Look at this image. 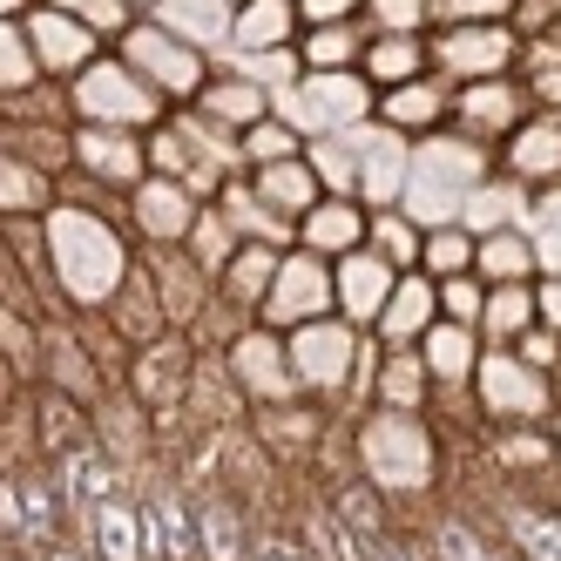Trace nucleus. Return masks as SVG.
<instances>
[{
	"label": "nucleus",
	"mask_w": 561,
	"mask_h": 561,
	"mask_svg": "<svg viewBox=\"0 0 561 561\" xmlns=\"http://www.w3.org/2000/svg\"><path fill=\"white\" fill-rule=\"evenodd\" d=\"M48 251H55L61 285H68L75 298H89V305H108L115 285H123V271H129L123 244H115V230H108L102 217H89V210H55Z\"/></svg>",
	"instance_id": "f257e3e1"
},
{
	"label": "nucleus",
	"mask_w": 561,
	"mask_h": 561,
	"mask_svg": "<svg viewBox=\"0 0 561 561\" xmlns=\"http://www.w3.org/2000/svg\"><path fill=\"white\" fill-rule=\"evenodd\" d=\"M115 61H123L136 82H149L163 102H190L196 89L210 82V55L190 48L183 34H170L163 21H129L123 27V55H115Z\"/></svg>",
	"instance_id": "f03ea898"
},
{
	"label": "nucleus",
	"mask_w": 561,
	"mask_h": 561,
	"mask_svg": "<svg viewBox=\"0 0 561 561\" xmlns=\"http://www.w3.org/2000/svg\"><path fill=\"white\" fill-rule=\"evenodd\" d=\"M426 55L454 82H494V75H507L520 61V42H514L507 21H447L426 42Z\"/></svg>",
	"instance_id": "7ed1b4c3"
},
{
	"label": "nucleus",
	"mask_w": 561,
	"mask_h": 561,
	"mask_svg": "<svg viewBox=\"0 0 561 561\" xmlns=\"http://www.w3.org/2000/svg\"><path fill=\"white\" fill-rule=\"evenodd\" d=\"M291 108H298V115H291L298 129L345 136V129L366 123V115H373L379 102H373V89H366V75H352V68H332V75L305 68V82H298V102H291Z\"/></svg>",
	"instance_id": "20e7f679"
},
{
	"label": "nucleus",
	"mask_w": 561,
	"mask_h": 561,
	"mask_svg": "<svg viewBox=\"0 0 561 561\" xmlns=\"http://www.w3.org/2000/svg\"><path fill=\"white\" fill-rule=\"evenodd\" d=\"M75 108H82L89 123L136 129V123H149V115L163 108V95H156L149 82H136L123 61H89L82 75H75Z\"/></svg>",
	"instance_id": "39448f33"
},
{
	"label": "nucleus",
	"mask_w": 561,
	"mask_h": 561,
	"mask_svg": "<svg viewBox=\"0 0 561 561\" xmlns=\"http://www.w3.org/2000/svg\"><path fill=\"white\" fill-rule=\"evenodd\" d=\"M447 123L480 142V136H507L514 123H528V115H520V89L507 82V75H494V82H460Z\"/></svg>",
	"instance_id": "423d86ee"
},
{
	"label": "nucleus",
	"mask_w": 561,
	"mask_h": 561,
	"mask_svg": "<svg viewBox=\"0 0 561 561\" xmlns=\"http://www.w3.org/2000/svg\"><path fill=\"white\" fill-rule=\"evenodd\" d=\"M447 108H454V89L433 82V75H413V82L379 89V123L399 129V136H433V129H447Z\"/></svg>",
	"instance_id": "0eeeda50"
},
{
	"label": "nucleus",
	"mask_w": 561,
	"mask_h": 561,
	"mask_svg": "<svg viewBox=\"0 0 561 561\" xmlns=\"http://www.w3.org/2000/svg\"><path fill=\"white\" fill-rule=\"evenodd\" d=\"M89 48H95V34L75 21V14H61V8H42V14H34V27H27V55H34V68H42V75H82L89 68Z\"/></svg>",
	"instance_id": "6e6552de"
},
{
	"label": "nucleus",
	"mask_w": 561,
	"mask_h": 561,
	"mask_svg": "<svg viewBox=\"0 0 561 561\" xmlns=\"http://www.w3.org/2000/svg\"><path fill=\"white\" fill-rule=\"evenodd\" d=\"M129 204H136V224H142L149 244H183L190 224H196L190 190H183L176 176H142V183L129 190Z\"/></svg>",
	"instance_id": "1a4fd4ad"
},
{
	"label": "nucleus",
	"mask_w": 561,
	"mask_h": 561,
	"mask_svg": "<svg viewBox=\"0 0 561 561\" xmlns=\"http://www.w3.org/2000/svg\"><path fill=\"white\" fill-rule=\"evenodd\" d=\"M298 0H244V8H230V48L244 55H277L298 42Z\"/></svg>",
	"instance_id": "9d476101"
},
{
	"label": "nucleus",
	"mask_w": 561,
	"mask_h": 561,
	"mask_svg": "<svg viewBox=\"0 0 561 561\" xmlns=\"http://www.w3.org/2000/svg\"><path fill=\"white\" fill-rule=\"evenodd\" d=\"M196 115H210L217 129L244 136L257 115H271V89H264V82H251V75H210V82L196 89Z\"/></svg>",
	"instance_id": "9b49d317"
},
{
	"label": "nucleus",
	"mask_w": 561,
	"mask_h": 561,
	"mask_svg": "<svg viewBox=\"0 0 561 561\" xmlns=\"http://www.w3.org/2000/svg\"><path fill=\"white\" fill-rule=\"evenodd\" d=\"M68 156H75V163H82L89 176L115 183V190H136V183H142V149H136L123 129H102V123H89L82 136L68 142Z\"/></svg>",
	"instance_id": "f8f14e48"
},
{
	"label": "nucleus",
	"mask_w": 561,
	"mask_h": 561,
	"mask_svg": "<svg viewBox=\"0 0 561 561\" xmlns=\"http://www.w3.org/2000/svg\"><path fill=\"white\" fill-rule=\"evenodd\" d=\"M318 264H305V257H291V264H277V277H271V291H264V318L271 325H298L305 311H325L332 305V277H311ZM311 325V318H305Z\"/></svg>",
	"instance_id": "ddd939ff"
},
{
	"label": "nucleus",
	"mask_w": 561,
	"mask_h": 561,
	"mask_svg": "<svg viewBox=\"0 0 561 561\" xmlns=\"http://www.w3.org/2000/svg\"><path fill=\"white\" fill-rule=\"evenodd\" d=\"M136 520H142V554H156V561H196V514L176 494H149Z\"/></svg>",
	"instance_id": "4468645a"
},
{
	"label": "nucleus",
	"mask_w": 561,
	"mask_h": 561,
	"mask_svg": "<svg viewBox=\"0 0 561 561\" xmlns=\"http://www.w3.org/2000/svg\"><path fill=\"white\" fill-rule=\"evenodd\" d=\"M386 291H392V264L379 257V251H345L339 257V277H332V298L352 311V318H379V305H386Z\"/></svg>",
	"instance_id": "2eb2a0df"
},
{
	"label": "nucleus",
	"mask_w": 561,
	"mask_h": 561,
	"mask_svg": "<svg viewBox=\"0 0 561 561\" xmlns=\"http://www.w3.org/2000/svg\"><path fill=\"white\" fill-rule=\"evenodd\" d=\"M366 42H373V27H366V14H358V21H325V27H305L298 42H291V55H298V68L332 75V68H352L358 55H366Z\"/></svg>",
	"instance_id": "dca6fc26"
},
{
	"label": "nucleus",
	"mask_w": 561,
	"mask_h": 561,
	"mask_svg": "<svg viewBox=\"0 0 561 561\" xmlns=\"http://www.w3.org/2000/svg\"><path fill=\"white\" fill-rule=\"evenodd\" d=\"M55 488H61L75 507H102V501L115 494V467H108L102 447H82V439H75V447L55 454Z\"/></svg>",
	"instance_id": "f3484780"
},
{
	"label": "nucleus",
	"mask_w": 561,
	"mask_h": 561,
	"mask_svg": "<svg viewBox=\"0 0 561 561\" xmlns=\"http://www.w3.org/2000/svg\"><path fill=\"white\" fill-rule=\"evenodd\" d=\"M501 528H507V541H514L520 561H561V507L507 501L501 507Z\"/></svg>",
	"instance_id": "a211bd4d"
},
{
	"label": "nucleus",
	"mask_w": 561,
	"mask_h": 561,
	"mask_svg": "<svg viewBox=\"0 0 561 561\" xmlns=\"http://www.w3.org/2000/svg\"><path fill=\"white\" fill-rule=\"evenodd\" d=\"M433 311H439L433 277H407V285L392 277V291H386V305H379V332H386L392 345H413V339H426Z\"/></svg>",
	"instance_id": "6ab92c4d"
},
{
	"label": "nucleus",
	"mask_w": 561,
	"mask_h": 561,
	"mask_svg": "<svg viewBox=\"0 0 561 561\" xmlns=\"http://www.w3.org/2000/svg\"><path fill=\"white\" fill-rule=\"evenodd\" d=\"M507 170L535 176V183L561 170V108H548L541 123H514L507 129Z\"/></svg>",
	"instance_id": "aec40b11"
},
{
	"label": "nucleus",
	"mask_w": 561,
	"mask_h": 561,
	"mask_svg": "<svg viewBox=\"0 0 561 561\" xmlns=\"http://www.w3.org/2000/svg\"><path fill=\"white\" fill-rule=\"evenodd\" d=\"M426 34H373L366 55H358V68H366V82L392 89V82H413V75H426Z\"/></svg>",
	"instance_id": "412c9836"
},
{
	"label": "nucleus",
	"mask_w": 561,
	"mask_h": 561,
	"mask_svg": "<svg viewBox=\"0 0 561 561\" xmlns=\"http://www.w3.org/2000/svg\"><path fill=\"white\" fill-rule=\"evenodd\" d=\"M298 224H305V244H311V251H339V257H345V251L366 244V217H358L345 196H318Z\"/></svg>",
	"instance_id": "4be33fe9"
},
{
	"label": "nucleus",
	"mask_w": 561,
	"mask_h": 561,
	"mask_svg": "<svg viewBox=\"0 0 561 561\" xmlns=\"http://www.w3.org/2000/svg\"><path fill=\"white\" fill-rule=\"evenodd\" d=\"M473 271L488 277V285H528V271H535L528 237H520V230H488L473 244Z\"/></svg>",
	"instance_id": "5701e85b"
},
{
	"label": "nucleus",
	"mask_w": 561,
	"mask_h": 561,
	"mask_svg": "<svg viewBox=\"0 0 561 561\" xmlns=\"http://www.w3.org/2000/svg\"><path fill=\"white\" fill-rule=\"evenodd\" d=\"M196 554L204 561H251V541H244V528H237V507L224 494H210L204 507H196Z\"/></svg>",
	"instance_id": "b1692460"
},
{
	"label": "nucleus",
	"mask_w": 561,
	"mask_h": 561,
	"mask_svg": "<svg viewBox=\"0 0 561 561\" xmlns=\"http://www.w3.org/2000/svg\"><path fill=\"white\" fill-rule=\"evenodd\" d=\"M285 156H305V136H298V123L291 115H257V123L237 136V163H251V170H264V163H285Z\"/></svg>",
	"instance_id": "393cba45"
},
{
	"label": "nucleus",
	"mask_w": 561,
	"mask_h": 561,
	"mask_svg": "<svg viewBox=\"0 0 561 561\" xmlns=\"http://www.w3.org/2000/svg\"><path fill=\"white\" fill-rule=\"evenodd\" d=\"M257 196H264L271 210H311L318 204V176H311L305 156H285V163H264L257 170Z\"/></svg>",
	"instance_id": "a878e982"
},
{
	"label": "nucleus",
	"mask_w": 561,
	"mask_h": 561,
	"mask_svg": "<svg viewBox=\"0 0 561 561\" xmlns=\"http://www.w3.org/2000/svg\"><path fill=\"white\" fill-rule=\"evenodd\" d=\"M156 21H163L170 34H183L190 48H210L217 34L230 42V8H224V0H163V14H156Z\"/></svg>",
	"instance_id": "bb28decb"
},
{
	"label": "nucleus",
	"mask_w": 561,
	"mask_h": 561,
	"mask_svg": "<svg viewBox=\"0 0 561 561\" xmlns=\"http://www.w3.org/2000/svg\"><path fill=\"white\" fill-rule=\"evenodd\" d=\"M271 277H277V251H271V244L230 251V264H224V298H230V305H264Z\"/></svg>",
	"instance_id": "cd10ccee"
},
{
	"label": "nucleus",
	"mask_w": 561,
	"mask_h": 561,
	"mask_svg": "<svg viewBox=\"0 0 561 561\" xmlns=\"http://www.w3.org/2000/svg\"><path fill=\"white\" fill-rule=\"evenodd\" d=\"M89 520H95V561H142V520L129 507L102 501L89 507Z\"/></svg>",
	"instance_id": "c85d7f7f"
},
{
	"label": "nucleus",
	"mask_w": 561,
	"mask_h": 561,
	"mask_svg": "<svg viewBox=\"0 0 561 561\" xmlns=\"http://www.w3.org/2000/svg\"><path fill=\"white\" fill-rule=\"evenodd\" d=\"M480 325H488V339H520L535 325V291L528 285H494L488 305H480Z\"/></svg>",
	"instance_id": "c756f323"
},
{
	"label": "nucleus",
	"mask_w": 561,
	"mask_h": 561,
	"mask_svg": "<svg viewBox=\"0 0 561 561\" xmlns=\"http://www.w3.org/2000/svg\"><path fill=\"white\" fill-rule=\"evenodd\" d=\"M433 561H507L488 535L473 528V520H460V514H439L433 520Z\"/></svg>",
	"instance_id": "7c9ffc66"
},
{
	"label": "nucleus",
	"mask_w": 561,
	"mask_h": 561,
	"mask_svg": "<svg viewBox=\"0 0 561 561\" xmlns=\"http://www.w3.org/2000/svg\"><path fill=\"white\" fill-rule=\"evenodd\" d=\"M433 298H439V311H447V325H480V305H488V277H480V271L433 277Z\"/></svg>",
	"instance_id": "2f4dec72"
},
{
	"label": "nucleus",
	"mask_w": 561,
	"mask_h": 561,
	"mask_svg": "<svg viewBox=\"0 0 561 561\" xmlns=\"http://www.w3.org/2000/svg\"><path fill=\"white\" fill-rule=\"evenodd\" d=\"M420 264L426 277H454V271H473V237L460 224H433V237L420 244Z\"/></svg>",
	"instance_id": "473e14b6"
},
{
	"label": "nucleus",
	"mask_w": 561,
	"mask_h": 561,
	"mask_svg": "<svg viewBox=\"0 0 561 561\" xmlns=\"http://www.w3.org/2000/svg\"><path fill=\"white\" fill-rule=\"evenodd\" d=\"M183 244L196 251V271L217 277V271L230 264V217H224V210H196V224H190Z\"/></svg>",
	"instance_id": "72a5a7b5"
},
{
	"label": "nucleus",
	"mask_w": 561,
	"mask_h": 561,
	"mask_svg": "<svg viewBox=\"0 0 561 561\" xmlns=\"http://www.w3.org/2000/svg\"><path fill=\"white\" fill-rule=\"evenodd\" d=\"M183 366H190V352H183L176 339H170V345L149 339V345H142V392H149V399H156V392L176 399V392H183Z\"/></svg>",
	"instance_id": "f704fd0d"
},
{
	"label": "nucleus",
	"mask_w": 561,
	"mask_h": 561,
	"mask_svg": "<svg viewBox=\"0 0 561 561\" xmlns=\"http://www.w3.org/2000/svg\"><path fill=\"white\" fill-rule=\"evenodd\" d=\"M366 27L373 34H426L433 0H366Z\"/></svg>",
	"instance_id": "c9c22d12"
},
{
	"label": "nucleus",
	"mask_w": 561,
	"mask_h": 561,
	"mask_svg": "<svg viewBox=\"0 0 561 561\" xmlns=\"http://www.w3.org/2000/svg\"><path fill=\"white\" fill-rule=\"evenodd\" d=\"M42 196H48V183L34 176V163H21L14 149L0 156V217H8V210H34Z\"/></svg>",
	"instance_id": "e433bc0d"
},
{
	"label": "nucleus",
	"mask_w": 561,
	"mask_h": 561,
	"mask_svg": "<svg viewBox=\"0 0 561 561\" xmlns=\"http://www.w3.org/2000/svg\"><path fill=\"white\" fill-rule=\"evenodd\" d=\"M467 332H473V325H433V332H426V366L447 373V379H460L467 358H473V339H467Z\"/></svg>",
	"instance_id": "4c0bfd02"
},
{
	"label": "nucleus",
	"mask_w": 561,
	"mask_h": 561,
	"mask_svg": "<svg viewBox=\"0 0 561 561\" xmlns=\"http://www.w3.org/2000/svg\"><path fill=\"white\" fill-rule=\"evenodd\" d=\"M224 204L237 210L230 224H244V230L257 237V244H285V224H277V210H271V204H251V190H244V183H230Z\"/></svg>",
	"instance_id": "58836bf2"
},
{
	"label": "nucleus",
	"mask_w": 561,
	"mask_h": 561,
	"mask_svg": "<svg viewBox=\"0 0 561 561\" xmlns=\"http://www.w3.org/2000/svg\"><path fill=\"white\" fill-rule=\"evenodd\" d=\"M528 68H535V95H541V108H561V42H541L528 48Z\"/></svg>",
	"instance_id": "ea45409f"
},
{
	"label": "nucleus",
	"mask_w": 561,
	"mask_h": 561,
	"mask_svg": "<svg viewBox=\"0 0 561 561\" xmlns=\"http://www.w3.org/2000/svg\"><path fill=\"white\" fill-rule=\"evenodd\" d=\"M48 8L75 14V21H89V27H115V34L129 27V0H48Z\"/></svg>",
	"instance_id": "a19ab883"
},
{
	"label": "nucleus",
	"mask_w": 561,
	"mask_h": 561,
	"mask_svg": "<svg viewBox=\"0 0 561 561\" xmlns=\"http://www.w3.org/2000/svg\"><path fill=\"white\" fill-rule=\"evenodd\" d=\"M366 237H373V251H379L386 264H407V257H420V244H413V230L399 224V217H379V224H366Z\"/></svg>",
	"instance_id": "79ce46f5"
},
{
	"label": "nucleus",
	"mask_w": 561,
	"mask_h": 561,
	"mask_svg": "<svg viewBox=\"0 0 561 561\" xmlns=\"http://www.w3.org/2000/svg\"><path fill=\"white\" fill-rule=\"evenodd\" d=\"M21 55H27V42H14V34L0 27V95H14V89H27L34 75H42V68H34V61H21Z\"/></svg>",
	"instance_id": "37998d69"
},
{
	"label": "nucleus",
	"mask_w": 561,
	"mask_h": 561,
	"mask_svg": "<svg viewBox=\"0 0 561 561\" xmlns=\"http://www.w3.org/2000/svg\"><path fill=\"white\" fill-rule=\"evenodd\" d=\"M514 0H433V21H507Z\"/></svg>",
	"instance_id": "c03bdc74"
},
{
	"label": "nucleus",
	"mask_w": 561,
	"mask_h": 561,
	"mask_svg": "<svg viewBox=\"0 0 561 561\" xmlns=\"http://www.w3.org/2000/svg\"><path fill=\"white\" fill-rule=\"evenodd\" d=\"M21 507H27L21 535L27 541H48V480H21Z\"/></svg>",
	"instance_id": "a18cd8bd"
},
{
	"label": "nucleus",
	"mask_w": 561,
	"mask_h": 561,
	"mask_svg": "<svg viewBox=\"0 0 561 561\" xmlns=\"http://www.w3.org/2000/svg\"><path fill=\"white\" fill-rule=\"evenodd\" d=\"M366 0H298V21L305 27H325V21H358Z\"/></svg>",
	"instance_id": "49530a36"
},
{
	"label": "nucleus",
	"mask_w": 561,
	"mask_h": 561,
	"mask_svg": "<svg viewBox=\"0 0 561 561\" xmlns=\"http://www.w3.org/2000/svg\"><path fill=\"white\" fill-rule=\"evenodd\" d=\"M386 399H392V407H413V399H420V366H413L407 352L386 366Z\"/></svg>",
	"instance_id": "de8ad7c7"
},
{
	"label": "nucleus",
	"mask_w": 561,
	"mask_h": 561,
	"mask_svg": "<svg viewBox=\"0 0 561 561\" xmlns=\"http://www.w3.org/2000/svg\"><path fill=\"white\" fill-rule=\"evenodd\" d=\"M514 352H520V366H548V358L561 352V332H520Z\"/></svg>",
	"instance_id": "09e8293b"
},
{
	"label": "nucleus",
	"mask_w": 561,
	"mask_h": 561,
	"mask_svg": "<svg viewBox=\"0 0 561 561\" xmlns=\"http://www.w3.org/2000/svg\"><path fill=\"white\" fill-rule=\"evenodd\" d=\"M514 14H520V27H561V0H514Z\"/></svg>",
	"instance_id": "8fccbe9b"
},
{
	"label": "nucleus",
	"mask_w": 561,
	"mask_h": 561,
	"mask_svg": "<svg viewBox=\"0 0 561 561\" xmlns=\"http://www.w3.org/2000/svg\"><path fill=\"white\" fill-rule=\"evenodd\" d=\"M535 318H548V332H561V277L535 291Z\"/></svg>",
	"instance_id": "3c124183"
},
{
	"label": "nucleus",
	"mask_w": 561,
	"mask_h": 561,
	"mask_svg": "<svg viewBox=\"0 0 561 561\" xmlns=\"http://www.w3.org/2000/svg\"><path fill=\"white\" fill-rule=\"evenodd\" d=\"M251 561H311V554L291 541H251Z\"/></svg>",
	"instance_id": "603ef678"
},
{
	"label": "nucleus",
	"mask_w": 561,
	"mask_h": 561,
	"mask_svg": "<svg viewBox=\"0 0 561 561\" xmlns=\"http://www.w3.org/2000/svg\"><path fill=\"white\" fill-rule=\"evenodd\" d=\"M541 210H548V224H561V190H548V196H541Z\"/></svg>",
	"instance_id": "864d4df0"
},
{
	"label": "nucleus",
	"mask_w": 561,
	"mask_h": 561,
	"mask_svg": "<svg viewBox=\"0 0 561 561\" xmlns=\"http://www.w3.org/2000/svg\"><path fill=\"white\" fill-rule=\"evenodd\" d=\"M48 561H75V554H68V548H55V554H48Z\"/></svg>",
	"instance_id": "5fc2aeb1"
},
{
	"label": "nucleus",
	"mask_w": 561,
	"mask_h": 561,
	"mask_svg": "<svg viewBox=\"0 0 561 561\" xmlns=\"http://www.w3.org/2000/svg\"><path fill=\"white\" fill-rule=\"evenodd\" d=\"M14 8H21V0H0V14H14Z\"/></svg>",
	"instance_id": "6e6d98bb"
},
{
	"label": "nucleus",
	"mask_w": 561,
	"mask_h": 561,
	"mask_svg": "<svg viewBox=\"0 0 561 561\" xmlns=\"http://www.w3.org/2000/svg\"><path fill=\"white\" fill-rule=\"evenodd\" d=\"M224 8H244V0H224Z\"/></svg>",
	"instance_id": "4d7b16f0"
}]
</instances>
